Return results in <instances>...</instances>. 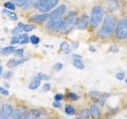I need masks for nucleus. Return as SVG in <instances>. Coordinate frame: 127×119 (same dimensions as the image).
<instances>
[{
  "label": "nucleus",
  "mask_w": 127,
  "mask_h": 119,
  "mask_svg": "<svg viewBox=\"0 0 127 119\" xmlns=\"http://www.w3.org/2000/svg\"><path fill=\"white\" fill-rule=\"evenodd\" d=\"M114 28H115V21L114 18H112L111 16H106L104 19L103 26L98 31V34L103 37H109V36L114 33Z\"/></svg>",
  "instance_id": "1"
},
{
  "label": "nucleus",
  "mask_w": 127,
  "mask_h": 119,
  "mask_svg": "<svg viewBox=\"0 0 127 119\" xmlns=\"http://www.w3.org/2000/svg\"><path fill=\"white\" fill-rule=\"evenodd\" d=\"M103 16V9L101 6H95L91 10V16L90 19L91 25L92 27H97L101 22Z\"/></svg>",
  "instance_id": "2"
},
{
  "label": "nucleus",
  "mask_w": 127,
  "mask_h": 119,
  "mask_svg": "<svg viewBox=\"0 0 127 119\" xmlns=\"http://www.w3.org/2000/svg\"><path fill=\"white\" fill-rule=\"evenodd\" d=\"M78 23V18L76 17V14H75V12H71L68 14V16L67 17V19L64 22V25L63 26V27L61 29V32L62 33H67V32L70 31L72 27L76 25Z\"/></svg>",
  "instance_id": "3"
},
{
  "label": "nucleus",
  "mask_w": 127,
  "mask_h": 119,
  "mask_svg": "<svg viewBox=\"0 0 127 119\" xmlns=\"http://www.w3.org/2000/svg\"><path fill=\"white\" fill-rule=\"evenodd\" d=\"M116 34L119 40L127 38V18L122 19L118 22L116 29Z\"/></svg>",
  "instance_id": "4"
},
{
  "label": "nucleus",
  "mask_w": 127,
  "mask_h": 119,
  "mask_svg": "<svg viewBox=\"0 0 127 119\" xmlns=\"http://www.w3.org/2000/svg\"><path fill=\"white\" fill-rule=\"evenodd\" d=\"M65 20L63 18H51L49 22H48V28L51 30H57L60 31L61 29L63 27V26L64 25Z\"/></svg>",
  "instance_id": "5"
},
{
  "label": "nucleus",
  "mask_w": 127,
  "mask_h": 119,
  "mask_svg": "<svg viewBox=\"0 0 127 119\" xmlns=\"http://www.w3.org/2000/svg\"><path fill=\"white\" fill-rule=\"evenodd\" d=\"M58 2H59V0H47L43 5H41L38 8V10L40 12L46 13V12L49 11L52 8H53L55 6H57Z\"/></svg>",
  "instance_id": "6"
},
{
  "label": "nucleus",
  "mask_w": 127,
  "mask_h": 119,
  "mask_svg": "<svg viewBox=\"0 0 127 119\" xmlns=\"http://www.w3.org/2000/svg\"><path fill=\"white\" fill-rule=\"evenodd\" d=\"M28 60H29L28 58H23V57L12 58L7 62V66L9 67H14L18 66L19 64H22V63H25L26 61Z\"/></svg>",
  "instance_id": "7"
},
{
  "label": "nucleus",
  "mask_w": 127,
  "mask_h": 119,
  "mask_svg": "<svg viewBox=\"0 0 127 119\" xmlns=\"http://www.w3.org/2000/svg\"><path fill=\"white\" fill-rule=\"evenodd\" d=\"M67 10V7L65 5H61L60 6H58L57 9H55L52 13L50 14V18H57L60 17V16L63 15L65 13Z\"/></svg>",
  "instance_id": "8"
},
{
  "label": "nucleus",
  "mask_w": 127,
  "mask_h": 119,
  "mask_svg": "<svg viewBox=\"0 0 127 119\" xmlns=\"http://www.w3.org/2000/svg\"><path fill=\"white\" fill-rule=\"evenodd\" d=\"M90 98L91 100H93L95 102H103L104 101V96L101 95V93L98 91H92L90 93Z\"/></svg>",
  "instance_id": "9"
},
{
  "label": "nucleus",
  "mask_w": 127,
  "mask_h": 119,
  "mask_svg": "<svg viewBox=\"0 0 127 119\" xmlns=\"http://www.w3.org/2000/svg\"><path fill=\"white\" fill-rule=\"evenodd\" d=\"M2 113L5 115L6 118L10 117L14 113V108L13 106L9 105V104H3L2 106Z\"/></svg>",
  "instance_id": "10"
},
{
  "label": "nucleus",
  "mask_w": 127,
  "mask_h": 119,
  "mask_svg": "<svg viewBox=\"0 0 127 119\" xmlns=\"http://www.w3.org/2000/svg\"><path fill=\"white\" fill-rule=\"evenodd\" d=\"M88 17L87 15H83L80 18V20L77 23V27L79 30H84L87 28V25H88Z\"/></svg>",
  "instance_id": "11"
},
{
  "label": "nucleus",
  "mask_w": 127,
  "mask_h": 119,
  "mask_svg": "<svg viewBox=\"0 0 127 119\" xmlns=\"http://www.w3.org/2000/svg\"><path fill=\"white\" fill-rule=\"evenodd\" d=\"M50 18V14H36L33 17H32V19L36 22H45Z\"/></svg>",
  "instance_id": "12"
},
{
  "label": "nucleus",
  "mask_w": 127,
  "mask_h": 119,
  "mask_svg": "<svg viewBox=\"0 0 127 119\" xmlns=\"http://www.w3.org/2000/svg\"><path fill=\"white\" fill-rule=\"evenodd\" d=\"M90 113H91V116H92V118H95V119H98L99 117H100L99 109H98V106L97 105L91 106V109H90Z\"/></svg>",
  "instance_id": "13"
},
{
  "label": "nucleus",
  "mask_w": 127,
  "mask_h": 119,
  "mask_svg": "<svg viewBox=\"0 0 127 119\" xmlns=\"http://www.w3.org/2000/svg\"><path fill=\"white\" fill-rule=\"evenodd\" d=\"M40 85H41V80H40L37 77H35L33 80L30 82L29 87L30 90H36L38 88Z\"/></svg>",
  "instance_id": "14"
},
{
  "label": "nucleus",
  "mask_w": 127,
  "mask_h": 119,
  "mask_svg": "<svg viewBox=\"0 0 127 119\" xmlns=\"http://www.w3.org/2000/svg\"><path fill=\"white\" fill-rule=\"evenodd\" d=\"M15 51V47L14 46H8L4 48V49H2V53L5 56H8V55H10L11 53H13Z\"/></svg>",
  "instance_id": "15"
},
{
  "label": "nucleus",
  "mask_w": 127,
  "mask_h": 119,
  "mask_svg": "<svg viewBox=\"0 0 127 119\" xmlns=\"http://www.w3.org/2000/svg\"><path fill=\"white\" fill-rule=\"evenodd\" d=\"M2 14H5L6 16H8L11 20H14V21H15V20L18 19V16L16 15L15 13H13V12H10L8 10H2Z\"/></svg>",
  "instance_id": "16"
},
{
  "label": "nucleus",
  "mask_w": 127,
  "mask_h": 119,
  "mask_svg": "<svg viewBox=\"0 0 127 119\" xmlns=\"http://www.w3.org/2000/svg\"><path fill=\"white\" fill-rule=\"evenodd\" d=\"M73 65L78 69H83L84 68V63L81 60H75L73 61Z\"/></svg>",
  "instance_id": "17"
},
{
  "label": "nucleus",
  "mask_w": 127,
  "mask_h": 119,
  "mask_svg": "<svg viewBox=\"0 0 127 119\" xmlns=\"http://www.w3.org/2000/svg\"><path fill=\"white\" fill-rule=\"evenodd\" d=\"M65 113L67 114V115H73L75 112V110L74 109V107L72 106H71V105H67L65 106Z\"/></svg>",
  "instance_id": "18"
},
{
  "label": "nucleus",
  "mask_w": 127,
  "mask_h": 119,
  "mask_svg": "<svg viewBox=\"0 0 127 119\" xmlns=\"http://www.w3.org/2000/svg\"><path fill=\"white\" fill-rule=\"evenodd\" d=\"M12 116H13L14 119H20V118H22L23 114H22V112L21 110H16L14 111V113H13V114H12Z\"/></svg>",
  "instance_id": "19"
},
{
  "label": "nucleus",
  "mask_w": 127,
  "mask_h": 119,
  "mask_svg": "<svg viewBox=\"0 0 127 119\" xmlns=\"http://www.w3.org/2000/svg\"><path fill=\"white\" fill-rule=\"evenodd\" d=\"M15 6H16L15 4L13 3V2H6L4 3V6H5L6 9L11 10H15V8H16Z\"/></svg>",
  "instance_id": "20"
},
{
  "label": "nucleus",
  "mask_w": 127,
  "mask_h": 119,
  "mask_svg": "<svg viewBox=\"0 0 127 119\" xmlns=\"http://www.w3.org/2000/svg\"><path fill=\"white\" fill-rule=\"evenodd\" d=\"M33 5V0H27L22 7L24 10H27V9H29V8H30Z\"/></svg>",
  "instance_id": "21"
},
{
  "label": "nucleus",
  "mask_w": 127,
  "mask_h": 119,
  "mask_svg": "<svg viewBox=\"0 0 127 119\" xmlns=\"http://www.w3.org/2000/svg\"><path fill=\"white\" fill-rule=\"evenodd\" d=\"M30 42L33 44V45H37V44L40 42V38L36 35H33L31 36L30 38Z\"/></svg>",
  "instance_id": "22"
},
{
  "label": "nucleus",
  "mask_w": 127,
  "mask_h": 119,
  "mask_svg": "<svg viewBox=\"0 0 127 119\" xmlns=\"http://www.w3.org/2000/svg\"><path fill=\"white\" fill-rule=\"evenodd\" d=\"M63 68V64L61 63H55V64L53 65V69L56 71H60L61 70H62Z\"/></svg>",
  "instance_id": "23"
},
{
  "label": "nucleus",
  "mask_w": 127,
  "mask_h": 119,
  "mask_svg": "<svg viewBox=\"0 0 127 119\" xmlns=\"http://www.w3.org/2000/svg\"><path fill=\"white\" fill-rule=\"evenodd\" d=\"M30 112H31L32 115L34 116V117H36V118L41 116V111H40L38 109H32L30 110Z\"/></svg>",
  "instance_id": "24"
},
{
  "label": "nucleus",
  "mask_w": 127,
  "mask_h": 119,
  "mask_svg": "<svg viewBox=\"0 0 127 119\" xmlns=\"http://www.w3.org/2000/svg\"><path fill=\"white\" fill-rule=\"evenodd\" d=\"M37 78L40 79V80H49L50 79L49 76H48L47 75L43 74V73H39L37 75Z\"/></svg>",
  "instance_id": "25"
},
{
  "label": "nucleus",
  "mask_w": 127,
  "mask_h": 119,
  "mask_svg": "<svg viewBox=\"0 0 127 119\" xmlns=\"http://www.w3.org/2000/svg\"><path fill=\"white\" fill-rule=\"evenodd\" d=\"M33 29H34V26L33 25H25V26L23 28V30L26 32V33H29V32L32 31Z\"/></svg>",
  "instance_id": "26"
},
{
  "label": "nucleus",
  "mask_w": 127,
  "mask_h": 119,
  "mask_svg": "<svg viewBox=\"0 0 127 119\" xmlns=\"http://www.w3.org/2000/svg\"><path fill=\"white\" fill-rule=\"evenodd\" d=\"M69 49V45H68V43L66 42V41H64L61 43V49L63 50V51H66Z\"/></svg>",
  "instance_id": "27"
},
{
  "label": "nucleus",
  "mask_w": 127,
  "mask_h": 119,
  "mask_svg": "<svg viewBox=\"0 0 127 119\" xmlns=\"http://www.w3.org/2000/svg\"><path fill=\"white\" fill-rule=\"evenodd\" d=\"M80 116H81V118H87L89 117V111L87 110V109L82 110Z\"/></svg>",
  "instance_id": "28"
},
{
  "label": "nucleus",
  "mask_w": 127,
  "mask_h": 119,
  "mask_svg": "<svg viewBox=\"0 0 127 119\" xmlns=\"http://www.w3.org/2000/svg\"><path fill=\"white\" fill-rule=\"evenodd\" d=\"M22 31V30L21 29V28H19V27H16V28H14V30H12L11 33H13V34H21Z\"/></svg>",
  "instance_id": "29"
},
{
  "label": "nucleus",
  "mask_w": 127,
  "mask_h": 119,
  "mask_svg": "<svg viewBox=\"0 0 127 119\" xmlns=\"http://www.w3.org/2000/svg\"><path fill=\"white\" fill-rule=\"evenodd\" d=\"M126 75L124 72H118L116 74V78L118 79V80H122V79H125Z\"/></svg>",
  "instance_id": "30"
},
{
  "label": "nucleus",
  "mask_w": 127,
  "mask_h": 119,
  "mask_svg": "<svg viewBox=\"0 0 127 119\" xmlns=\"http://www.w3.org/2000/svg\"><path fill=\"white\" fill-rule=\"evenodd\" d=\"M0 94H2V95H5V96H7V95H9V91L6 88H4V87H0Z\"/></svg>",
  "instance_id": "31"
},
{
  "label": "nucleus",
  "mask_w": 127,
  "mask_h": 119,
  "mask_svg": "<svg viewBox=\"0 0 127 119\" xmlns=\"http://www.w3.org/2000/svg\"><path fill=\"white\" fill-rule=\"evenodd\" d=\"M50 89H51V84L49 83H46L45 84H44V86H43V90L44 91L47 92V91L50 90Z\"/></svg>",
  "instance_id": "32"
},
{
  "label": "nucleus",
  "mask_w": 127,
  "mask_h": 119,
  "mask_svg": "<svg viewBox=\"0 0 127 119\" xmlns=\"http://www.w3.org/2000/svg\"><path fill=\"white\" fill-rule=\"evenodd\" d=\"M54 98H55V101L60 102V101H61L62 99L64 98V94H57L55 95Z\"/></svg>",
  "instance_id": "33"
},
{
  "label": "nucleus",
  "mask_w": 127,
  "mask_h": 119,
  "mask_svg": "<svg viewBox=\"0 0 127 119\" xmlns=\"http://www.w3.org/2000/svg\"><path fill=\"white\" fill-rule=\"evenodd\" d=\"M68 98L71 100H77L78 99V95L75 93H69L68 94Z\"/></svg>",
  "instance_id": "34"
},
{
  "label": "nucleus",
  "mask_w": 127,
  "mask_h": 119,
  "mask_svg": "<svg viewBox=\"0 0 127 119\" xmlns=\"http://www.w3.org/2000/svg\"><path fill=\"white\" fill-rule=\"evenodd\" d=\"M20 41H19V38L17 37H14L11 38V41H10V44L11 45H16V44L19 43Z\"/></svg>",
  "instance_id": "35"
},
{
  "label": "nucleus",
  "mask_w": 127,
  "mask_h": 119,
  "mask_svg": "<svg viewBox=\"0 0 127 119\" xmlns=\"http://www.w3.org/2000/svg\"><path fill=\"white\" fill-rule=\"evenodd\" d=\"M24 53V49H20L15 51V55L17 57H22V55Z\"/></svg>",
  "instance_id": "36"
},
{
  "label": "nucleus",
  "mask_w": 127,
  "mask_h": 119,
  "mask_svg": "<svg viewBox=\"0 0 127 119\" xmlns=\"http://www.w3.org/2000/svg\"><path fill=\"white\" fill-rule=\"evenodd\" d=\"M11 76H12V72H11V71H6V72L4 73V75H3V77L5 78V79H10Z\"/></svg>",
  "instance_id": "37"
},
{
  "label": "nucleus",
  "mask_w": 127,
  "mask_h": 119,
  "mask_svg": "<svg viewBox=\"0 0 127 119\" xmlns=\"http://www.w3.org/2000/svg\"><path fill=\"white\" fill-rule=\"evenodd\" d=\"M110 51L111 52H114V53H118V52L119 51V49H118V48L116 46V45H112L110 47Z\"/></svg>",
  "instance_id": "38"
},
{
  "label": "nucleus",
  "mask_w": 127,
  "mask_h": 119,
  "mask_svg": "<svg viewBox=\"0 0 127 119\" xmlns=\"http://www.w3.org/2000/svg\"><path fill=\"white\" fill-rule=\"evenodd\" d=\"M53 106L55 107V108H60V107L61 106V104L60 103V102H58V101H55V102L53 103Z\"/></svg>",
  "instance_id": "39"
},
{
  "label": "nucleus",
  "mask_w": 127,
  "mask_h": 119,
  "mask_svg": "<svg viewBox=\"0 0 127 119\" xmlns=\"http://www.w3.org/2000/svg\"><path fill=\"white\" fill-rule=\"evenodd\" d=\"M29 41H30V38H29V37H27V38H26V39L21 40L19 43L21 44V45H24V44H27Z\"/></svg>",
  "instance_id": "40"
},
{
  "label": "nucleus",
  "mask_w": 127,
  "mask_h": 119,
  "mask_svg": "<svg viewBox=\"0 0 127 119\" xmlns=\"http://www.w3.org/2000/svg\"><path fill=\"white\" fill-rule=\"evenodd\" d=\"M27 37H28V36H27L26 33H21V34H19V37H18V38H19L20 40L26 39V38H27Z\"/></svg>",
  "instance_id": "41"
},
{
  "label": "nucleus",
  "mask_w": 127,
  "mask_h": 119,
  "mask_svg": "<svg viewBox=\"0 0 127 119\" xmlns=\"http://www.w3.org/2000/svg\"><path fill=\"white\" fill-rule=\"evenodd\" d=\"M73 59H74V60H81L82 59V57L81 56H79V55H77V54H74L73 56Z\"/></svg>",
  "instance_id": "42"
},
{
  "label": "nucleus",
  "mask_w": 127,
  "mask_h": 119,
  "mask_svg": "<svg viewBox=\"0 0 127 119\" xmlns=\"http://www.w3.org/2000/svg\"><path fill=\"white\" fill-rule=\"evenodd\" d=\"M78 47H79V42L78 41L73 42V44H72V48H73V49H77Z\"/></svg>",
  "instance_id": "43"
},
{
  "label": "nucleus",
  "mask_w": 127,
  "mask_h": 119,
  "mask_svg": "<svg viewBox=\"0 0 127 119\" xmlns=\"http://www.w3.org/2000/svg\"><path fill=\"white\" fill-rule=\"evenodd\" d=\"M24 26H25V25H24L23 23H21V22H19L18 24V27H19V28H21L22 30H23V28H24Z\"/></svg>",
  "instance_id": "44"
},
{
  "label": "nucleus",
  "mask_w": 127,
  "mask_h": 119,
  "mask_svg": "<svg viewBox=\"0 0 127 119\" xmlns=\"http://www.w3.org/2000/svg\"><path fill=\"white\" fill-rule=\"evenodd\" d=\"M89 49L91 50V52H95V49L93 46H90Z\"/></svg>",
  "instance_id": "45"
},
{
  "label": "nucleus",
  "mask_w": 127,
  "mask_h": 119,
  "mask_svg": "<svg viewBox=\"0 0 127 119\" xmlns=\"http://www.w3.org/2000/svg\"><path fill=\"white\" fill-rule=\"evenodd\" d=\"M2 67L0 65V76H1V74H2Z\"/></svg>",
  "instance_id": "46"
},
{
  "label": "nucleus",
  "mask_w": 127,
  "mask_h": 119,
  "mask_svg": "<svg viewBox=\"0 0 127 119\" xmlns=\"http://www.w3.org/2000/svg\"><path fill=\"white\" fill-rule=\"evenodd\" d=\"M2 111H1V110H0V117H1V115H2Z\"/></svg>",
  "instance_id": "47"
},
{
  "label": "nucleus",
  "mask_w": 127,
  "mask_h": 119,
  "mask_svg": "<svg viewBox=\"0 0 127 119\" xmlns=\"http://www.w3.org/2000/svg\"><path fill=\"white\" fill-rule=\"evenodd\" d=\"M33 119H39V118H33Z\"/></svg>",
  "instance_id": "48"
},
{
  "label": "nucleus",
  "mask_w": 127,
  "mask_h": 119,
  "mask_svg": "<svg viewBox=\"0 0 127 119\" xmlns=\"http://www.w3.org/2000/svg\"><path fill=\"white\" fill-rule=\"evenodd\" d=\"M75 119H79V118H75Z\"/></svg>",
  "instance_id": "49"
},
{
  "label": "nucleus",
  "mask_w": 127,
  "mask_h": 119,
  "mask_svg": "<svg viewBox=\"0 0 127 119\" xmlns=\"http://www.w3.org/2000/svg\"><path fill=\"white\" fill-rule=\"evenodd\" d=\"M126 83H127V79H126Z\"/></svg>",
  "instance_id": "50"
},
{
  "label": "nucleus",
  "mask_w": 127,
  "mask_h": 119,
  "mask_svg": "<svg viewBox=\"0 0 127 119\" xmlns=\"http://www.w3.org/2000/svg\"><path fill=\"white\" fill-rule=\"evenodd\" d=\"M20 119H22V118H20Z\"/></svg>",
  "instance_id": "51"
}]
</instances>
